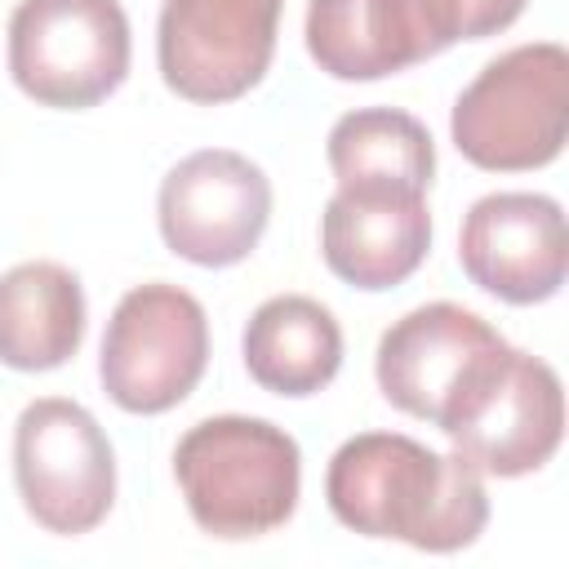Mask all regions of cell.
I'll list each match as a JSON object with an SVG mask.
<instances>
[{
    "mask_svg": "<svg viewBox=\"0 0 569 569\" xmlns=\"http://www.w3.org/2000/svg\"><path fill=\"white\" fill-rule=\"evenodd\" d=\"M325 498L351 533L400 538L418 551H462L489 525L485 476L400 431L342 440L325 471Z\"/></svg>",
    "mask_w": 569,
    "mask_h": 569,
    "instance_id": "cell-1",
    "label": "cell"
},
{
    "mask_svg": "<svg viewBox=\"0 0 569 569\" xmlns=\"http://www.w3.org/2000/svg\"><path fill=\"white\" fill-rule=\"evenodd\" d=\"M173 480L204 533L227 542L262 538L298 507L302 453L298 440L267 418L218 413L178 440Z\"/></svg>",
    "mask_w": 569,
    "mask_h": 569,
    "instance_id": "cell-2",
    "label": "cell"
},
{
    "mask_svg": "<svg viewBox=\"0 0 569 569\" xmlns=\"http://www.w3.org/2000/svg\"><path fill=\"white\" fill-rule=\"evenodd\" d=\"M462 160L489 173L542 169L569 138V53L556 40H533L498 53L458 93L449 116Z\"/></svg>",
    "mask_w": 569,
    "mask_h": 569,
    "instance_id": "cell-3",
    "label": "cell"
},
{
    "mask_svg": "<svg viewBox=\"0 0 569 569\" xmlns=\"http://www.w3.org/2000/svg\"><path fill=\"white\" fill-rule=\"evenodd\" d=\"M511 342L458 302H427L405 311L373 356L378 391L409 418L453 431L502 369Z\"/></svg>",
    "mask_w": 569,
    "mask_h": 569,
    "instance_id": "cell-4",
    "label": "cell"
},
{
    "mask_svg": "<svg viewBox=\"0 0 569 569\" xmlns=\"http://www.w3.org/2000/svg\"><path fill=\"white\" fill-rule=\"evenodd\" d=\"M129 53L120 0H22L9 18V76L40 107H98L124 84Z\"/></svg>",
    "mask_w": 569,
    "mask_h": 569,
    "instance_id": "cell-5",
    "label": "cell"
},
{
    "mask_svg": "<svg viewBox=\"0 0 569 569\" xmlns=\"http://www.w3.org/2000/svg\"><path fill=\"white\" fill-rule=\"evenodd\" d=\"M13 485L40 529H98L116 502V453L98 418L67 396L31 400L13 427Z\"/></svg>",
    "mask_w": 569,
    "mask_h": 569,
    "instance_id": "cell-6",
    "label": "cell"
},
{
    "mask_svg": "<svg viewBox=\"0 0 569 569\" xmlns=\"http://www.w3.org/2000/svg\"><path fill=\"white\" fill-rule=\"evenodd\" d=\"M209 365L204 307L164 280L129 289L102 333L98 378L124 413H164L182 405Z\"/></svg>",
    "mask_w": 569,
    "mask_h": 569,
    "instance_id": "cell-7",
    "label": "cell"
},
{
    "mask_svg": "<svg viewBox=\"0 0 569 569\" xmlns=\"http://www.w3.org/2000/svg\"><path fill=\"white\" fill-rule=\"evenodd\" d=\"M284 0H164L156 62L164 84L187 102L244 98L276 58Z\"/></svg>",
    "mask_w": 569,
    "mask_h": 569,
    "instance_id": "cell-8",
    "label": "cell"
},
{
    "mask_svg": "<svg viewBox=\"0 0 569 569\" xmlns=\"http://www.w3.org/2000/svg\"><path fill=\"white\" fill-rule=\"evenodd\" d=\"M271 218V178L240 151L204 147L178 160L156 196V222L169 253L196 267L244 262Z\"/></svg>",
    "mask_w": 569,
    "mask_h": 569,
    "instance_id": "cell-9",
    "label": "cell"
},
{
    "mask_svg": "<svg viewBox=\"0 0 569 569\" xmlns=\"http://www.w3.org/2000/svg\"><path fill=\"white\" fill-rule=\"evenodd\" d=\"M458 262L485 293L533 307L560 293L569 271V231L560 200L542 191H493L462 213Z\"/></svg>",
    "mask_w": 569,
    "mask_h": 569,
    "instance_id": "cell-10",
    "label": "cell"
},
{
    "mask_svg": "<svg viewBox=\"0 0 569 569\" xmlns=\"http://www.w3.org/2000/svg\"><path fill=\"white\" fill-rule=\"evenodd\" d=\"M302 36L333 80H382L462 40L453 0H311Z\"/></svg>",
    "mask_w": 569,
    "mask_h": 569,
    "instance_id": "cell-11",
    "label": "cell"
},
{
    "mask_svg": "<svg viewBox=\"0 0 569 569\" xmlns=\"http://www.w3.org/2000/svg\"><path fill=\"white\" fill-rule=\"evenodd\" d=\"M445 436L480 476L516 480L547 467L565 440V391L556 369L511 347L485 396Z\"/></svg>",
    "mask_w": 569,
    "mask_h": 569,
    "instance_id": "cell-12",
    "label": "cell"
},
{
    "mask_svg": "<svg viewBox=\"0 0 569 569\" xmlns=\"http://www.w3.org/2000/svg\"><path fill=\"white\" fill-rule=\"evenodd\" d=\"M431 249L427 191L338 187L320 213L325 267L356 289L405 284Z\"/></svg>",
    "mask_w": 569,
    "mask_h": 569,
    "instance_id": "cell-13",
    "label": "cell"
},
{
    "mask_svg": "<svg viewBox=\"0 0 569 569\" xmlns=\"http://www.w3.org/2000/svg\"><path fill=\"white\" fill-rule=\"evenodd\" d=\"M84 338V289L71 267L36 258L0 276V360L18 373L67 365Z\"/></svg>",
    "mask_w": 569,
    "mask_h": 569,
    "instance_id": "cell-14",
    "label": "cell"
},
{
    "mask_svg": "<svg viewBox=\"0 0 569 569\" xmlns=\"http://www.w3.org/2000/svg\"><path fill=\"white\" fill-rule=\"evenodd\" d=\"M240 351L262 391L316 396L342 365V329L325 302L307 293H276L249 316Z\"/></svg>",
    "mask_w": 569,
    "mask_h": 569,
    "instance_id": "cell-15",
    "label": "cell"
},
{
    "mask_svg": "<svg viewBox=\"0 0 569 569\" xmlns=\"http://www.w3.org/2000/svg\"><path fill=\"white\" fill-rule=\"evenodd\" d=\"M325 156L338 187L427 191L436 178V142L427 124L400 107H360L338 116Z\"/></svg>",
    "mask_w": 569,
    "mask_h": 569,
    "instance_id": "cell-16",
    "label": "cell"
},
{
    "mask_svg": "<svg viewBox=\"0 0 569 569\" xmlns=\"http://www.w3.org/2000/svg\"><path fill=\"white\" fill-rule=\"evenodd\" d=\"M529 0H453V18H458V36L462 40H485L507 31Z\"/></svg>",
    "mask_w": 569,
    "mask_h": 569,
    "instance_id": "cell-17",
    "label": "cell"
}]
</instances>
